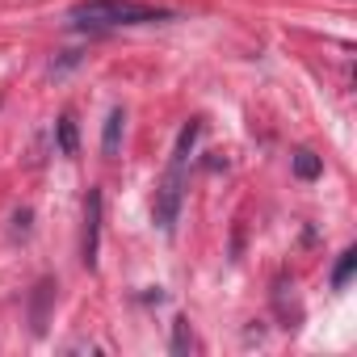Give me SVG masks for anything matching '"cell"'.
Masks as SVG:
<instances>
[{"mask_svg":"<svg viewBox=\"0 0 357 357\" xmlns=\"http://www.w3.org/2000/svg\"><path fill=\"white\" fill-rule=\"evenodd\" d=\"M164 9L139 5V0H80L72 5L68 22L76 30H122V26H143V22H164Z\"/></svg>","mask_w":357,"mask_h":357,"instance_id":"obj_1","label":"cell"},{"mask_svg":"<svg viewBox=\"0 0 357 357\" xmlns=\"http://www.w3.org/2000/svg\"><path fill=\"white\" fill-rule=\"evenodd\" d=\"M353 269H357V248H344V252H340V265H336V273H332V286H336V290L349 286Z\"/></svg>","mask_w":357,"mask_h":357,"instance_id":"obj_7","label":"cell"},{"mask_svg":"<svg viewBox=\"0 0 357 357\" xmlns=\"http://www.w3.org/2000/svg\"><path fill=\"white\" fill-rule=\"evenodd\" d=\"M324 172V160L315 151H294V176H303V181H315V176Z\"/></svg>","mask_w":357,"mask_h":357,"instance_id":"obj_5","label":"cell"},{"mask_svg":"<svg viewBox=\"0 0 357 357\" xmlns=\"http://www.w3.org/2000/svg\"><path fill=\"white\" fill-rule=\"evenodd\" d=\"M122 130H126V109L122 105H114L109 109V118H105V130H101V151L114 160L118 155V147H122Z\"/></svg>","mask_w":357,"mask_h":357,"instance_id":"obj_4","label":"cell"},{"mask_svg":"<svg viewBox=\"0 0 357 357\" xmlns=\"http://www.w3.org/2000/svg\"><path fill=\"white\" fill-rule=\"evenodd\" d=\"M198 122H185L181 135H176V147H172V160H168V172H164V181L155 190V223L164 231L176 227V215H181V198H185V160L198 143Z\"/></svg>","mask_w":357,"mask_h":357,"instance_id":"obj_2","label":"cell"},{"mask_svg":"<svg viewBox=\"0 0 357 357\" xmlns=\"http://www.w3.org/2000/svg\"><path fill=\"white\" fill-rule=\"evenodd\" d=\"M55 135H59V151H63V155H76L80 139H76V122H72V114H63V118L55 122Z\"/></svg>","mask_w":357,"mask_h":357,"instance_id":"obj_6","label":"cell"},{"mask_svg":"<svg viewBox=\"0 0 357 357\" xmlns=\"http://www.w3.org/2000/svg\"><path fill=\"white\" fill-rule=\"evenodd\" d=\"M97 231H101V190H89V206H84V265H97Z\"/></svg>","mask_w":357,"mask_h":357,"instance_id":"obj_3","label":"cell"},{"mask_svg":"<svg viewBox=\"0 0 357 357\" xmlns=\"http://www.w3.org/2000/svg\"><path fill=\"white\" fill-rule=\"evenodd\" d=\"M185 344H190V324H185V319H176V336H172V349H176V353H185Z\"/></svg>","mask_w":357,"mask_h":357,"instance_id":"obj_8","label":"cell"}]
</instances>
